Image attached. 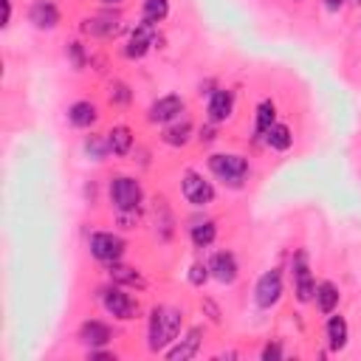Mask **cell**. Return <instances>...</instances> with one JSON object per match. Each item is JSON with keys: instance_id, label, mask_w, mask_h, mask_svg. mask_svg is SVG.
<instances>
[{"instance_id": "cell-1", "label": "cell", "mask_w": 361, "mask_h": 361, "mask_svg": "<svg viewBox=\"0 0 361 361\" xmlns=\"http://www.w3.org/2000/svg\"><path fill=\"white\" fill-rule=\"evenodd\" d=\"M181 325H184V314L181 311H175V308H153V314H150V330H147L150 350L153 353L167 350L178 339Z\"/></svg>"}, {"instance_id": "cell-2", "label": "cell", "mask_w": 361, "mask_h": 361, "mask_svg": "<svg viewBox=\"0 0 361 361\" xmlns=\"http://www.w3.org/2000/svg\"><path fill=\"white\" fill-rule=\"evenodd\" d=\"M209 170L218 175L223 184H232V186H240V181L249 175V161L237 153H214L209 159Z\"/></svg>"}, {"instance_id": "cell-3", "label": "cell", "mask_w": 361, "mask_h": 361, "mask_svg": "<svg viewBox=\"0 0 361 361\" xmlns=\"http://www.w3.org/2000/svg\"><path fill=\"white\" fill-rule=\"evenodd\" d=\"M110 200H113L116 212H133L144 200V189H141V184L135 178L119 175V178L110 181Z\"/></svg>"}, {"instance_id": "cell-4", "label": "cell", "mask_w": 361, "mask_h": 361, "mask_svg": "<svg viewBox=\"0 0 361 361\" xmlns=\"http://www.w3.org/2000/svg\"><path fill=\"white\" fill-rule=\"evenodd\" d=\"M181 189H184L186 203H192V206H198V209H203V206H209V203L214 200V186H212V181H206V178H203L200 172H195V170H186V172H184Z\"/></svg>"}, {"instance_id": "cell-5", "label": "cell", "mask_w": 361, "mask_h": 361, "mask_svg": "<svg viewBox=\"0 0 361 361\" xmlns=\"http://www.w3.org/2000/svg\"><path fill=\"white\" fill-rule=\"evenodd\" d=\"M91 254L99 260V263H119L121 260V254H124V249H127V243L119 237V235H113V232H94L91 235Z\"/></svg>"}, {"instance_id": "cell-6", "label": "cell", "mask_w": 361, "mask_h": 361, "mask_svg": "<svg viewBox=\"0 0 361 361\" xmlns=\"http://www.w3.org/2000/svg\"><path fill=\"white\" fill-rule=\"evenodd\" d=\"M279 297H282V274H279V268H271L254 285V302H257V308L268 311L279 302Z\"/></svg>"}, {"instance_id": "cell-7", "label": "cell", "mask_w": 361, "mask_h": 361, "mask_svg": "<svg viewBox=\"0 0 361 361\" xmlns=\"http://www.w3.org/2000/svg\"><path fill=\"white\" fill-rule=\"evenodd\" d=\"M102 305H105V311L110 316H116L121 322L135 319V311H138V305L133 302V297L124 294L121 288H108V291H102Z\"/></svg>"}, {"instance_id": "cell-8", "label": "cell", "mask_w": 361, "mask_h": 361, "mask_svg": "<svg viewBox=\"0 0 361 361\" xmlns=\"http://www.w3.org/2000/svg\"><path fill=\"white\" fill-rule=\"evenodd\" d=\"M294 282H297V300L300 302H311L316 297V279L311 277V265L305 251H300L294 257Z\"/></svg>"}, {"instance_id": "cell-9", "label": "cell", "mask_w": 361, "mask_h": 361, "mask_svg": "<svg viewBox=\"0 0 361 361\" xmlns=\"http://www.w3.org/2000/svg\"><path fill=\"white\" fill-rule=\"evenodd\" d=\"M150 116V121L153 124H167V121H175V119H181V113H184V99L181 96H175V94H170V96H161V99H156L153 105H150V110H147Z\"/></svg>"}, {"instance_id": "cell-10", "label": "cell", "mask_w": 361, "mask_h": 361, "mask_svg": "<svg viewBox=\"0 0 361 361\" xmlns=\"http://www.w3.org/2000/svg\"><path fill=\"white\" fill-rule=\"evenodd\" d=\"M153 43H156V26L144 20L141 26H135V29H133V34H130V43H127L124 54H127L130 59H141L144 54L150 51V45H153Z\"/></svg>"}, {"instance_id": "cell-11", "label": "cell", "mask_w": 361, "mask_h": 361, "mask_svg": "<svg viewBox=\"0 0 361 361\" xmlns=\"http://www.w3.org/2000/svg\"><path fill=\"white\" fill-rule=\"evenodd\" d=\"M29 20L34 23V29L40 31H51L59 26V9L54 0H37V3H31L29 9Z\"/></svg>"}, {"instance_id": "cell-12", "label": "cell", "mask_w": 361, "mask_h": 361, "mask_svg": "<svg viewBox=\"0 0 361 361\" xmlns=\"http://www.w3.org/2000/svg\"><path fill=\"white\" fill-rule=\"evenodd\" d=\"M209 268H212V277L218 279V282H223V285H232L235 279H237V257L232 254V251H218L212 257V263H209Z\"/></svg>"}, {"instance_id": "cell-13", "label": "cell", "mask_w": 361, "mask_h": 361, "mask_svg": "<svg viewBox=\"0 0 361 361\" xmlns=\"http://www.w3.org/2000/svg\"><path fill=\"white\" fill-rule=\"evenodd\" d=\"M235 110V96L232 91H214L209 96V105H206V113H209V121L212 124H223Z\"/></svg>"}, {"instance_id": "cell-14", "label": "cell", "mask_w": 361, "mask_h": 361, "mask_svg": "<svg viewBox=\"0 0 361 361\" xmlns=\"http://www.w3.org/2000/svg\"><path fill=\"white\" fill-rule=\"evenodd\" d=\"M80 339H82V344H88V347L94 350V347H105V344L113 339V330H110L105 322L91 319V322H85V325L80 327Z\"/></svg>"}, {"instance_id": "cell-15", "label": "cell", "mask_w": 361, "mask_h": 361, "mask_svg": "<svg viewBox=\"0 0 361 361\" xmlns=\"http://www.w3.org/2000/svg\"><path fill=\"white\" fill-rule=\"evenodd\" d=\"M200 336H203V330H200V327H192V330L186 333V339H184L178 347L167 350V358H172V361H186V358L198 355V350H200Z\"/></svg>"}, {"instance_id": "cell-16", "label": "cell", "mask_w": 361, "mask_h": 361, "mask_svg": "<svg viewBox=\"0 0 361 361\" xmlns=\"http://www.w3.org/2000/svg\"><path fill=\"white\" fill-rule=\"evenodd\" d=\"M82 31H85V34H94V37H116V34L121 31V20H113V17H108V15L91 17V20H85Z\"/></svg>"}, {"instance_id": "cell-17", "label": "cell", "mask_w": 361, "mask_h": 361, "mask_svg": "<svg viewBox=\"0 0 361 361\" xmlns=\"http://www.w3.org/2000/svg\"><path fill=\"white\" fill-rule=\"evenodd\" d=\"M108 147H110L113 156H127V153L133 150V130L124 127V124L113 127V130L108 133Z\"/></svg>"}, {"instance_id": "cell-18", "label": "cell", "mask_w": 361, "mask_h": 361, "mask_svg": "<svg viewBox=\"0 0 361 361\" xmlns=\"http://www.w3.org/2000/svg\"><path fill=\"white\" fill-rule=\"evenodd\" d=\"M339 297H341L339 288H336L330 279H325V282L316 285V297H314V300H316V308H319L322 314H333L336 305H339Z\"/></svg>"}, {"instance_id": "cell-19", "label": "cell", "mask_w": 361, "mask_h": 361, "mask_svg": "<svg viewBox=\"0 0 361 361\" xmlns=\"http://www.w3.org/2000/svg\"><path fill=\"white\" fill-rule=\"evenodd\" d=\"M347 336H350V327H347V319L344 316H330L327 319V344L330 350H344L347 347Z\"/></svg>"}, {"instance_id": "cell-20", "label": "cell", "mask_w": 361, "mask_h": 361, "mask_svg": "<svg viewBox=\"0 0 361 361\" xmlns=\"http://www.w3.org/2000/svg\"><path fill=\"white\" fill-rule=\"evenodd\" d=\"M96 105L94 102H74L68 108V121L74 127H91L96 121Z\"/></svg>"}, {"instance_id": "cell-21", "label": "cell", "mask_w": 361, "mask_h": 361, "mask_svg": "<svg viewBox=\"0 0 361 361\" xmlns=\"http://www.w3.org/2000/svg\"><path fill=\"white\" fill-rule=\"evenodd\" d=\"M265 141H268V147H271V150L285 153V150L294 144V133H291V127H288V124H279V121H277V124L265 133Z\"/></svg>"}, {"instance_id": "cell-22", "label": "cell", "mask_w": 361, "mask_h": 361, "mask_svg": "<svg viewBox=\"0 0 361 361\" xmlns=\"http://www.w3.org/2000/svg\"><path fill=\"white\" fill-rule=\"evenodd\" d=\"M274 124H277V105H274L271 99H265V102H260V105H257L254 133H257V135H265V133H268Z\"/></svg>"}, {"instance_id": "cell-23", "label": "cell", "mask_w": 361, "mask_h": 361, "mask_svg": "<svg viewBox=\"0 0 361 361\" xmlns=\"http://www.w3.org/2000/svg\"><path fill=\"white\" fill-rule=\"evenodd\" d=\"M189 237L195 243V249H209L214 243V237H218V226H214L212 221H203V223H195L189 229Z\"/></svg>"}, {"instance_id": "cell-24", "label": "cell", "mask_w": 361, "mask_h": 361, "mask_svg": "<svg viewBox=\"0 0 361 361\" xmlns=\"http://www.w3.org/2000/svg\"><path fill=\"white\" fill-rule=\"evenodd\" d=\"M170 15V0H144V20L159 26Z\"/></svg>"}, {"instance_id": "cell-25", "label": "cell", "mask_w": 361, "mask_h": 361, "mask_svg": "<svg viewBox=\"0 0 361 361\" xmlns=\"http://www.w3.org/2000/svg\"><path fill=\"white\" fill-rule=\"evenodd\" d=\"M189 133H192V124L184 119V121H178V124L164 130V141L170 144V147H184V144L189 141Z\"/></svg>"}, {"instance_id": "cell-26", "label": "cell", "mask_w": 361, "mask_h": 361, "mask_svg": "<svg viewBox=\"0 0 361 361\" xmlns=\"http://www.w3.org/2000/svg\"><path fill=\"white\" fill-rule=\"evenodd\" d=\"M108 274H110V279H113V282H121V285H141V274H138L135 268H130V265L110 263Z\"/></svg>"}, {"instance_id": "cell-27", "label": "cell", "mask_w": 361, "mask_h": 361, "mask_svg": "<svg viewBox=\"0 0 361 361\" xmlns=\"http://www.w3.org/2000/svg\"><path fill=\"white\" fill-rule=\"evenodd\" d=\"M209 265L206 263H192V268H189V282L195 285V288H203L206 285V279H209Z\"/></svg>"}, {"instance_id": "cell-28", "label": "cell", "mask_w": 361, "mask_h": 361, "mask_svg": "<svg viewBox=\"0 0 361 361\" xmlns=\"http://www.w3.org/2000/svg\"><path fill=\"white\" fill-rule=\"evenodd\" d=\"M110 99H113V102H119V105L130 102V88H127V85H121V82L110 85Z\"/></svg>"}, {"instance_id": "cell-29", "label": "cell", "mask_w": 361, "mask_h": 361, "mask_svg": "<svg viewBox=\"0 0 361 361\" xmlns=\"http://www.w3.org/2000/svg\"><path fill=\"white\" fill-rule=\"evenodd\" d=\"M105 150H110L108 141H105V144H102L99 138H91V141H88V153L94 156V161H102V159H105Z\"/></svg>"}, {"instance_id": "cell-30", "label": "cell", "mask_w": 361, "mask_h": 361, "mask_svg": "<svg viewBox=\"0 0 361 361\" xmlns=\"http://www.w3.org/2000/svg\"><path fill=\"white\" fill-rule=\"evenodd\" d=\"M135 223H138L135 209H133V212H119V226H121V229H135Z\"/></svg>"}, {"instance_id": "cell-31", "label": "cell", "mask_w": 361, "mask_h": 361, "mask_svg": "<svg viewBox=\"0 0 361 361\" xmlns=\"http://www.w3.org/2000/svg\"><path fill=\"white\" fill-rule=\"evenodd\" d=\"M282 355V347L274 341V344H265V350H263V358L265 361H271V358H279Z\"/></svg>"}, {"instance_id": "cell-32", "label": "cell", "mask_w": 361, "mask_h": 361, "mask_svg": "<svg viewBox=\"0 0 361 361\" xmlns=\"http://www.w3.org/2000/svg\"><path fill=\"white\" fill-rule=\"evenodd\" d=\"M203 308L212 314V322H221V311H218V305H214L212 300H203Z\"/></svg>"}, {"instance_id": "cell-33", "label": "cell", "mask_w": 361, "mask_h": 361, "mask_svg": "<svg viewBox=\"0 0 361 361\" xmlns=\"http://www.w3.org/2000/svg\"><path fill=\"white\" fill-rule=\"evenodd\" d=\"M71 57H74V65H77V68H82V45H80V43L71 45Z\"/></svg>"}, {"instance_id": "cell-34", "label": "cell", "mask_w": 361, "mask_h": 361, "mask_svg": "<svg viewBox=\"0 0 361 361\" xmlns=\"http://www.w3.org/2000/svg\"><path fill=\"white\" fill-rule=\"evenodd\" d=\"M12 20V0H3V26H9Z\"/></svg>"}, {"instance_id": "cell-35", "label": "cell", "mask_w": 361, "mask_h": 361, "mask_svg": "<svg viewBox=\"0 0 361 361\" xmlns=\"http://www.w3.org/2000/svg\"><path fill=\"white\" fill-rule=\"evenodd\" d=\"M212 138H214V130H212V127L200 130V141H212Z\"/></svg>"}, {"instance_id": "cell-36", "label": "cell", "mask_w": 361, "mask_h": 361, "mask_svg": "<svg viewBox=\"0 0 361 361\" xmlns=\"http://www.w3.org/2000/svg\"><path fill=\"white\" fill-rule=\"evenodd\" d=\"M325 3H327V9H330V12H336V9H341L344 0H325Z\"/></svg>"}, {"instance_id": "cell-37", "label": "cell", "mask_w": 361, "mask_h": 361, "mask_svg": "<svg viewBox=\"0 0 361 361\" xmlns=\"http://www.w3.org/2000/svg\"><path fill=\"white\" fill-rule=\"evenodd\" d=\"M102 3H108V6H116V3H121V0H102Z\"/></svg>"}, {"instance_id": "cell-38", "label": "cell", "mask_w": 361, "mask_h": 361, "mask_svg": "<svg viewBox=\"0 0 361 361\" xmlns=\"http://www.w3.org/2000/svg\"><path fill=\"white\" fill-rule=\"evenodd\" d=\"M355 3H361V0H355Z\"/></svg>"}]
</instances>
